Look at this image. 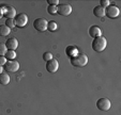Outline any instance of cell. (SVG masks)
Returning <instances> with one entry per match:
<instances>
[{"label":"cell","instance_id":"1","mask_svg":"<svg viewBox=\"0 0 121 115\" xmlns=\"http://www.w3.org/2000/svg\"><path fill=\"white\" fill-rule=\"evenodd\" d=\"M70 62L75 67H84V66H86L88 64V56L85 53L78 52L75 56L70 58Z\"/></svg>","mask_w":121,"mask_h":115},{"label":"cell","instance_id":"2","mask_svg":"<svg viewBox=\"0 0 121 115\" xmlns=\"http://www.w3.org/2000/svg\"><path fill=\"white\" fill-rule=\"evenodd\" d=\"M92 49L96 52H102L107 46V41L104 36H99V37L93 38L92 41Z\"/></svg>","mask_w":121,"mask_h":115},{"label":"cell","instance_id":"3","mask_svg":"<svg viewBox=\"0 0 121 115\" xmlns=\"http://www.w3.org/2000/svg\"><path fill=\"white\" fill-rule=\"evenodd\" d=\"M14 24L15 26H17L18 28L25 27L28 24V16L25 13H18L16 14V16L14 17Z\"/></svg>","mask_w":121,"mask_h":115},{"label":"cell","instance_id":"4","mask_svg":"<svg viewBox=\"0 0 121 115\" xmlns=\"http://www.w3.org/2000/svg\"><path fill=\"white\" fill-rule=\"evenodd\" d=\"M47 24L48 21L46 20L45 18H37L33 21V27L39 32H44L47 30Z\"/></svg>","mask_w":121,"mask_h":115},{"label":"cell","instance_id":"5","mask_svg":"<svg viewBox=\"0 0 121 115\" xmlns=\"http://www.w3.org/2000/svg\"><path fill=\"white\" fill-rule=\"evenodd\" d=\"M112 107V103H110V100L106 97H102L100 99H98L96 101V108L101 111H108Z\"/></svg>","mask_w":121,"mask_h":115},{"label":"cell","instance_id":"6","mask_svg":"<svg viewBox=\"0 0 121 115\" xmlns=\"http://www.w3.org/2000/svg\"><path fill=\"white\" fill-rule=\"evenodd\" d=\"M72 13V7L68 3H61L57 5V14H60L62 16H69Z\"/></svg>","mask_w":121,"mask_h":115},{"label":"cell","instance_id":"7","mask_svg":"<svg viewBox=\"0 0 121 115\" xmlns=\"http://www.w3.org/2000/svg\"><path fill=\"white\" fill-rule=\"evenodd\" d=\"M120 14V10L117 5H108L107 8L105 9V15L109 18H116L119 16Z\"/></svg>","mask_w":121,"mask_h":115},{"label":"cell","instance_id":"8","mask_svg":"<svg viewBox=\"0 0 121 115\" xmlns=\"http://www.w3.org/2000/svg\"><path fill=\"white\" fill-rule=\"evenodd\" d=\"M3 68L5 69L7 72H16L19 69V63L17 61H8L7 63L3 65Z\"/></svg>","mask_w":121,"mask_h":115},{"label":"cell","instance_id":"9","mask_svg":"<svg viewBox=\"0 0 121 115\" xmlns=\"http://www.w3.org/2000/svg\"><path fill=\"white\" fill-rule=\"evenodd\" d=\"M58 68H59V63L56 59H52L46 62V69L50 74H55L58 70Z\"/></svg>","mask_w":121,"mask_h":115},{"label":"cell","instance_id":"10","mask_svg":"<svg viewBox=\"0 0 121 115\" xmlns=\"http://www.w3.org/2000/svg\"><path fill=\"white\" fill-rule=\"evenodd\" d=\"M2 13H3V16L7 17V19H14V17L16 16V10L13 7H11V5L10 7L9 5H5Z\"/></svg>","mask_w":121,"mask_h":115},{"label":"cell","instance_id":"11","mask_svg":"<svg viewBox=\"0 0 121 115\" xmlns=\"http://www.w3.org/2000/svg\"><path fill=\"white\" fill-rule=\"evenodd\" d=\"M5 47L8 50H14L18 48V41L16 37H12V38H8L7 42H5Z\"/></svg>","mask_w":121,"mask_h":115},{"label":"cell","instance_id":"12","mask_svg":"<svg viewBox=\"0 0 121 115\" xmlns=\"http://www.w3.org/2000/svg\"><path fill=\"white\" fill-rule=\"evenodd\" d=\"M89 35L93 38L102 36V30H101V28L98 27V26H91V27L89 28Z\"/></svg>","mask_w":121,"mask_h":115},{"label":"cell","instance_id":"13","mask_svg":"<svg viewBox=\"0 0 121 115\" xmlns=\"http://www.w3.org/2000/svg\"><path fill=\"white\" fill-rule=\"evenodd\" d=\"M93 14L96 17H104L105 16V9L98 5V7H95L93 9Z\"/></svg>","mask_w":121,"mask_h":115},{"label":"cell","instance_id":"14","mask_svg":"<svg viewBox=\"0 0 121 115\" xmlns=\"http://www.w3.org/2000/svg\"><path fill=\"white\" fill-rule=\"evenodd\" d=\"M10 83V76L7 74V72H2L0 74V84L2 85H7V84Z\"/></svg>","mask_w":121,"mask_h":115},{"label":"cell","instance_id":"15","mask_svg":"<svg viewBox=\"0 0 121 115\" xmlns=\"http://www.w3.org/2000/svg\"><path fill=\"white\" fill-rule=\"evenodd\" d=\"M11 32V29L5 25H0V36H8Z\"/></svg>","mask_w":121,"mask_h":115},{"label":"cell","instance_id":"16","mask_svg":"<svg viewBox=\"0 0 121 115\" xmlns=\"http://www.w3.org/2000/svg\"><path fill=\"white\" fill-rule=\"evenodd\" d=\"M4 56H5V59H7V60H9V61H12V60L15 59L16 52L14 51V50H8V51L5 52Z\"/></svg>","mask_w":121,"mask_h":115},{"label":"cell","instance_id":"17","mask_svg":"<svg viewBox=\"0 0 121 115\" xmlns=\"http://www.w3.org/2000/svg\"><path fill=\"white\" fill-rule=\"evenodd\" d=\"M47 30L50 32H53V31H56L57 30V24L55 23V21H48L47 24Z\"/></svg>","mask_w":121,"mask_h":115},{"label":"cell","instance_id":"18","mask_svg":"<svg viewBox=\"0 0 121 115\" xmlns=\"http://www.w3.org/2000/svg\"><path fill=\"white\" fill-rule=\"evenodd\" d=\"M47 13L50 15L57 14V5H48L47 7Z\"/></svg>","mask_w":121,"mask_h":115},{"label":"cell","instance_id":"19","mask_svg":"<svg viewBox=\"0 0 121 115\" xmlns=\"http://www.w3.org/2000/svg\"><path fill=\"white\" fill-rule=\"evenodd\" d=\"M74 52H76L75 47H70V46H69L68 49H66V54H68V56L71 58V56H75V54H74Z\"/></svg>","mask_w":121,"mask_h":115},{"label":"cell","instance_id":"20","mask_svg":"<svg viewBox=\"0 0 121 115\" xmlns=\"http://www.w3.org/2000/svg\"><path fill=\"white\" fill-rule=\"evenodd\" d=\"M5 26H7L8 28H10V29H13L14 27H15V24H14V19H7L5 20Z\"/></svg>","mask_w":121,"mask_h":115},{"label":"cell","instance_id":"21","mask_svg":"<svg viewBox=\"0 0 121 115\" xmlns=\"http://www.w3.org/2000/svg\"><path fill=\"white\" fill-rule=\"evenodd\" d=\"M52 59H54L53 58V53H50V52H44V54H43V60L44 61H49V60H52Z\"/></svg>","mask_w":121,"mask_h":115},{"label":"cell","instance_id":"22","mask_svg":"<svg viewBox=\"0 0 121 115\" xmlns=\"http://www.w3.org/2000/svg\"><path fill=\"white\" fill-rule=\"evenodd\" d=\"M7 51H8V49L5 47V45L2 43H0V56H4Z\"/></svg>","mask_w":121,"mask_h":115},{"label":"cell","instance_id":"23","mask_svg":"<svg viewBox=\"0 0 121 115\" xmlns=\"http://www.w3.org/2000/svg\"><path fill=\"white\" fill-rule=\"evenodd\" d=\"M109 1L108 0H101L100 1V7H102V8H104V9H106V8L109 5Z\"/></svg>","mask_w":121,"mask_h":115},{"label":"cell","instance_id":"24","mask_svg":"<svg viewBox=\"0 0 121 115\" xmlns=\"http://www.w3.org/2000/svg\"><path fill=\"white\" fill-rule=\"evenodd\" d=\"M7 59H5L4 56H0V66H3L5 63H7Z\"/></svg>","mask_w":121,"mask_h":115},{"label":"cell","instance_id":"25","mask_svg":"<svg viewBox=\"0 0 121 115\" xmlns=\"http://www.w3.org/2000/svg\"><path fill=\"white\" fill-rule=\"evenodd\" d=\"M47 3L49 5H56V4H59V1L58 0H47Z\"/></svg>","mask_w":121,"mask_h":115},{"label":"cell","instance_id":"26","mask_svg":"<svg viewBox=\"0 0 121 115\" xmlns=\"http://www.w3.org/2000/svg\"><path fill=\"white\" fill-rule=\"evenodd\" d=\"M2 17H3V13H2V10L0 9V19H1Z\"/></svg>","mask_w":121,"mask_h":115},{"label":"cell","instance_id":"27","mask_svg":"<svg viewBox=\"0 0 121 115\" xmlns=\"http://www.w3.org/2000/svg\"><path fill=\"white\" fill-rule=\"evenodd\" d=\"M2 69H3V66H0V74H2Z\"/></svg>","mask_w":121,"mask_h":115}]
</instances>
